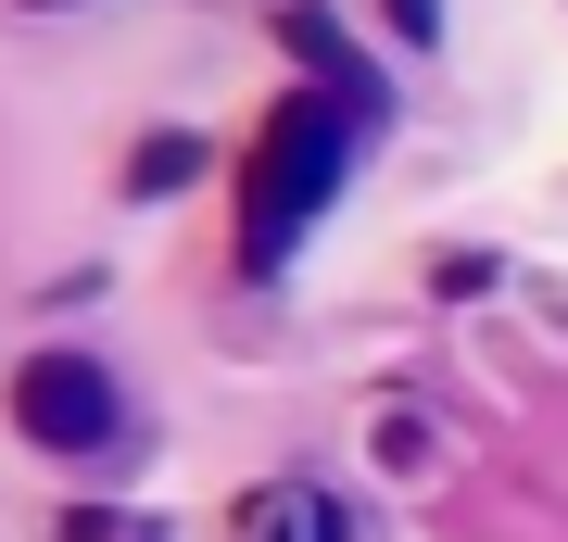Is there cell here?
Here are the masks:
<instances>
[{"mask_svg": "<svg viewBox=\"0 0 568 542\" xmlns=\"http://www.w3.org/2000/svg\"><path fill=\"white\" fill-rule=\"evenodd\" d=\"M392 101H342V89H291L278 114L253 126L241 152V278H278L291 253H304V227L342 202L354 177V140L379 126Z\"/></svg>", "mask_w": 568, "mask_h": 542, "instance_id": "1", "label": "cell"}, {"mask_svg": "<svg viewBox=\"0 0 568 542\" xmlns=\"http://www.w3.org/2000/svg\"><path fill=\"white\" fill-rule=\"evenodd\" d=\"M0 403H13V429H26L39 454H102L114 429H126V391H114L102 354H26Z\"/></svg>", "mask_w": 568, "mask_h": 542, "instance_id": "2", "label": "cell"}, {"mask_svg": "<svg viewBox=\"0 0 568 542\" xmlns=\"http://www.w3.org/2000/svg\"><path fill=\"white\" fill-rule=\"evenodd\" d=\"M278 51H291V63H316V89H342V101H392V89H379V63H366L342 25L316 13V0H278Z\"/></svg>", "mask_w": 568, "mask_h": 542, "instance_id": "3", "label": "cell"}, {"mask_svg": "<svg viewBox=\"0 0 568 542\" xmlns=\"http://www.w3.org/2000/svg\"><path fill=\"white\" fill-rule=\"evenodd\" d=\"M190 177H203V140H190V126H178V140H140V152H126V202H164V190H190Z\"/></svg>", "mask_w": 568, "mask_h": 542, "instance_id": "5", "label": "cell"}, {"mask_svg": "<svg viewBox=\"0 0 568 542\" xmlns=\"http://www.w3.org/2000/svg\"><path fill=\"white\" fill-rule=\"evenodd\" d=\"M392 39H417V51H429V39H443V0H392Z\"/></svg>", "mask_w": 568, "mask_h": 542, "instance_id": "6", "label": "cell"}, {"mask_svg": "<svg viewBox=\"0 0 568 542\" xmlns=\"http://www.w3.org/2000/svg\"><path fill=\"white\" fill-rule=\"evenodd\" d=\"M241 542H354V504L316 492V480H278V492L241 504Z\"/></svg>", "mask_w": 568, "mask_h": 542, "instance_id": "4", "label": "cell"}]
</instances>
